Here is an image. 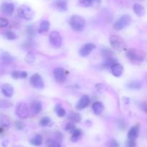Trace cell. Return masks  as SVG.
I'll list each match as a JSON object with an SVG mask.
<instances>
[{
	"label": "cell",
	"mask_w": 147,
	"mask_h": 147,
	"mask_svg": "<svg viewBox=\"0 0 147 147\" xmlns=\"http://www.w3.org/2000/svg\"><path fill=\"white\" fill-rule=\"evenodd\" d=\"M11 76H12L14 79H21V75H22V71H14L11 72Z\"/></svg>",
	"instance_id": "obj_34"
},
{
	"label": "cell",
	"mask_w": 147,
	"mask_h": 147,
	"mask_svg": "<svg viewBox=\"0 0 147 147\" xmlns=\"http://www.w3.org/2000/svg\"><path fill=\"white\" fill-rule=\"evenodd\" d=\"M9 24V22L7 19L3 18V17H1L0 18V27L4 28V27H6Z\"/></svg>",
	"instance_id": "obj_35"
},
{
	"label": "cell",
	"mask_w": 147,
	"mask_h": 147,
	"mask_svg": "<svg viewBox=\"0 0 147 147\" xmlns=\"http://www.w3.org/2000/svg\"><path fill=\"white\" fill-rule=\"evenodd\" d=\"M17 14L21 18L26 20H30L33 18L34 12L29 6L21 5L17 9Z\"/></svg>",
	"instance_id": "obj_3"
},
{
	"label": "cell",
	"mask_w": 147,
	"mask_h": 147,
	"mask_svg": "<svg viewBox=\"0 0 147 147\" xmlns=\"http://www.w3.org/2000/svg\"><path fill=\"white\" fill-rule=\"evenodd\" d=\"M15 113L22 119L27 118L29 116V108L25 102H19L15 108Z\"/></svg>",
	"instance_id": "obj_5"
},
{
	"label": "cell",
	"mask_w": 147,
	"mask_h": 147,
	"mask_svg": "<svg viewBox=\"0 0 147 147\" xmlns=\"http://www.w3.org/2000/svg\"><path fill=\"white\" fill-rule=\"evenodd\" d=\"M15 127L18 130H22L24 128V124L22 121L17 120L15 122Z\"/></svg>",
	"instance_id": "obj_36"
},
{
	"label": "cell",
	"mask_w": 147,
	"mask_h": 147,
	"mask_svg": "<svg viewBox=\"0 0 147 147\" xmlns=\"http://www.w3.org/2000/svg\"><path fill=\"white\" fill-rule=\"evenodd\" d=\"M126 56L131 61L142 62L144 59V55L142 51L136 49H130L126 53Z\"/></svg>",
	"instance_id": "obj_6"
},
{
	"label": "cell",
	"mask_w": 147,
	"mask_h": 147,
	"mask_svg": "<svg viewBox=\"0 0 147 147\" xmlns=\"http://www.w3.org/2000/svg\"><path fill=\"white\" fill-rule=\"evenodd\" d=\"M27 33L29 36H33L34 34V30L32 25L27 26Z\"/></svg>",
	"instance_id": "obj_37"
},
{
	"label": "cell",
	"mask_w": 147,
	"mask_h": 147,
	"mask_svg": "<svg viewBox=\"0 0 147 147\" xmlns=\"http://www.w3.org/2000/svg\"><path fill=\"white\" fill-rule=\"evenodd\" d=\"M4 36L6 39L9 40H15L17 39V36L14 32L12 31H9V30H7L6 31L5 33H4Z\"/></svg>",
	"instance_id": "obj_28"
},
{
	"label": "cell",
	"mask_w": 147,
	"mask_h": 147,
	"mask_svg": "<svg viewBox=\"0 0 147 147\" xmlns=\"http://www.w3.org/2000/svg\"><path fill=\"white\" fill-rule=\"evenodd\" d=\"M67 118H68V119L70 120L72 122H80V120H81V117H80V115H79L78 113H77V112H70V113H69Z\"/></svg>",
	"instance_id": "obj_22"
},
{
	"label": "cell",
	"mask_w": 147,
	"mask_h": 147,
	"mask_svg": "<svg viewBox=\"0 0 147 147\" xmlns=\"http://www.w3.org/2000/svg\"><path fill=\"white\" fill-rule=\"evenodd\" d=\"M109 41H110L111 46L115 50H119V51H122V50H124L126 49V43L119 35H111L110 38H109Z\"/></svg>",
	"instance_id": "obj_2"
},
{
	"label": "cell",
	"mask_w": 147,
	"mask_h": 147,
	"mask_svg": "<svg viewBox=\"0 0 147 147\" xmlns=\"http://www.w3.org/2000/svg\"><path fill=\"white\" fill-rule=\"evenodd\" d=\"M133 10L135 14L139 17H142L145 14V9L144 7L140 4H134L133 6Z\"/></svg>",
	"instance_id": "obj_19"
},
{
	"label": "cell",
	"mask_w": 147,
	"mask_h": 147,
	"mask_svg": "<svg viewBox=\"0 0 147 147\" xmlns=\"http://www.w3.org/2000/svg\"><path fill=\"white\" fill-rule=\"evenodd\" d=\"M119 144L116 140L113 139L109 142V147H119Z\"/></svg>",
	"instance_id": "obj_38"
},
{
	"label": "cell",
	"mask_w": 147,
	"mask_h": 147,
	"mask_svg": "<svg viewBox=\"0 0 147 147\" xmlns=\"http://www.w3.org/2000/svg\"><path fill=\"white\" fill-rule=\"evenodd\" d=\"M55 113L57 114V115L60 118H63L65 115H66L65 110L60 105V104H57L55 107Z\"/></svg>",
	"instance_id": "obj_21"
},
{
	"label": "cell",
	"mask_w": 147,
	"mask_h": 147,
	"mask_svg": "<svg viewBox=\"0 0 147 147\" xmlns=\"http://www.w3.org/2000/svg\"><path fill=\"white\" fill-rule=\"evenodd\" d=\"M92 110L96 115H100L103 110V105L100 102H95L92 105Z\"/></svg>",
	"instance_id": "obj_20"
},
{
	"label": "cell",
	"mask_w": 147,
	"mask_h": 147,
	"mask_svg": "<svg viewBox=\"0 0 147 147\" xmlns=\"http://www.w3.org/2000/svg\"><path fill=\"white\" fill-rule=\"evenodd\" d=\"M49 41L54 48H60L62 45V37L57 31H53L49 35Z\"/></svg>",
	"instance_id": "obj_7"
},
{
	"label": "cell",
	"mask_w": 147,
	"mask_h": 147,
	"mask_svg": "<svg viewBox=\"0 0 147 147\" xmlns=\"http://www.w3.org/2000/svg\"><path fill=\"white\" fill-rule=\"evenodd\" d=\"M76 129V126H75V125L73 122H69V123H67L65 126L66 131H69V132L70 133H73Z\"/></svg>",
	"instance_id": "obj_33"
},
{
	"label": "cell",
	"mask_w": 147,
	"mask_h": 147,
	"mask_svg": "<svg viewBox=\"0 0 147 147\" xmlns=\"http://www.w3.org/2000/svg\"><path fill=\"white\" fill-rule=\"evenodd\" d=\"M30 84L37 89H42L44 87V81L38 74H34L30 77Z\"/></svg>",
	"instance_id": "obj_8"
},
{
	"label": "cell",
	"mask_w": 147,
	"mask_h": 147,
	"mask_svg": "<svg viewBox=\"0 0 147 147\" xmlns=\"http://www.w3.org/2000/svg\"><path fill=\"white\" fill-rule=\"evenodd\" d=\"M50 122V118L49 117H43L40 119V125L41 126H47Z\"/></svg>",
	"instance_id": "obj_31"
},
{
	"label": "cell",
	"mask_w": 147,
	"mask_h": 147,
	"mask_svg": "<svg viewBox=\"0 0 147 147\" xmlns=\"http://www.w3.org/2000/svg\"><path fill=\"white\" fill-rule=\"evenodd\" d=\"M48 147H61V146L57 141H53V142L50 143Z\"/></svg>",
	"instance_id": "obj_41"
},
{
	"label": "cell",
	"mask_w": 147,
	"mask_h": 147,
	"mask_svg": "<svg viewBox=\"0 0 147 147\" xmlns=\"http://www.w3.org/2000/svg\"><path fill=\"white\" fill-rule=\"evenodd\" d=\"M139 125H135V126L132 127V128L129 130V133H128V138H129V140H136V138H137L138 135H139Z\"/></svg>",
	"instance_id": "obj_16"
},
{
	"label": "cell",
	"mask_w": 147,
	"mask_h": 147,
	"mask_svg": "<svg viewBox=\"0 0 147 147\" xmlns=\"http://www.w3.org/2000/svg\"><path fill=\"white\" fill-rule=\"evenodd\" d=\"M1 89L3 95L7 97H11L14 95V89H13L12 86L9 84H4L1 85Z\"/></svg>",
	"instance_id": "obj_12"
},
{
	"label": "cell",
	"mask_w": 147,
	"mask_h": 147,
	"mask_svg": "<svg viewBox=\"0 0 147 147\" xmlns=\"http://www.w3.org/2000/svg\"><path fill=\"white\" fill-rule=\"evenodd\" d=\"M0 124H1V128H7L9 126L10 122L9 119L7 118H4V117H1V120H0Z\"/></svg>",
	"instance_id": "obj_30"
},
{
	"label": "cell",
	"mask_w": 147,
	"mask_h": 147,
	"mask_svg": "<svg viewBox=\"0 0 147 147\" xmlns=\"http://www.w3.org/2000/svg\"><path fill=\"white\" fill-rule=\"evenodd\" d=\"M140 108L142 110L144 111L145 112L147 113V102H143L140 104Z\"/></svg>",
	"instance_id": "obj_39"
},
{
	"label": "cell",
	"mask_w": 147,
	"mask_h": 147,
	"mask_svg": "<svg viewBox=\"0 0 147 147\" xmlns=\"http://www.w3.org/2000/svg\"><path fill=\"white\" fill-rule=\"evenodd\" d=\"M89 104H90V99H89V97L87 95H84V96H83L80 98V100L77 103L76 108L78 110H83L86 107L88 106Z\"/></svg>",
	"instance_id": "obj_13"
},
{
	"label": "cell",
	"mask_w": 147,
	"mask_h": 147,
	"mask_svg": "<svg viewBox=\"0 0 147 147\" xmlns=\"http://www.w3.org/2000/svg\"><path fill=\"white\" fill-rule=\"evenodd\" d=\"M95 48H96V46H95L93 43H87V44H85L84 46L80 49L79 54H80L82 57H86V56H88Z\"/></svg>",
	"instance_id": "obj_11"
},
{
	"label": "cell",
	"mask_w": 147,
	"mask_h": 147,
	"mask_svg": "<svg viewBox=\"0 0 147 147\" xmlns=\"http://www.w3.org/2000/svg\"><path fill=\"white\" fill-rule=\"evenodd\" d=\"M128 87L131 89H139L142 87V83L139 81H132L128 84Z\"/></svg>",
	"instance_id": "obj_26"
},
{
	"label": "cell",
	"mask_w": 147,
	"mask_h": 147,
	"mask_svg": "<svg viewBox=\"0 0 147 147\" xmlns=\"http://www.w3.org/2000/svg\"><path fill=\"white\" fill-rule=\"evenodd\" d=\"M54 5L57 10L60 12H65L67 10V3L66 0H56Z\"/></svg>",
	"instance_id": "obj_15"
},
{
	"label": "cell",
	"mask_w": 147,
	"mask_h": 147,
	"mask_svg": "<svg viewBox=\"0 0 147 147\" xmlns=\"http://www.w3.org/2000/svg\"><path fill=\"white\" fill-rule=\"evenodd\" d=\"M27 76V73L26 71H22L21 75V79H25Z\"/></svg>",
	"instance_id": "obj_42"
},
{
	"label": "cell",
	"mask_w": 147,
	"mask_h": 147,
	"mask_svg": "<svg viewBox=\"0 0 147 147\" xmlns=\"http://www.w3.org/2000/svg\"><path fill=\"white\" fill-rule=\"evenodd\" d=\"M82 132L80 129H77L76 128L73 133H72V136H71V141L73 142H77L79 139H80V136H81Z\"/></svg>",
	"instance_id": "obj_24"
},
{
	"label": "cell",
	"mask_w": 147,
	"mask_h": 147,
	"mask_svg": "<svg viewBox=\"0 0 147 147\" xmlns=\"http://www.w3.org/2000/svg\"><path fill=\"white\" fill-rule=\"evenodd\" d=\"M115 63H116V59H114L112 57H110V58H107V59H106L105 61L103 62V66H104L105 68H106V69H109V68H110L111 69V68L112 67V66H113Z\"/></svg>",
	"instance_id": "obj_23"
},
{
	"label": "cell",
	"mask_w": 147,
	"mask_h": 147,
	"mask_svg": "<svg viewBox=\"0 0 147 147\" xmlns=\"http://www.w3.org/2000/svg\"><path fill=\"white\" fill-rule=\"evenodd\" d=\"M1 12L7 16H11L14 10V4L10 1H4L1 5Z\"/></svg>",
	"instance_id": "obj_10"
},
{
	"label": "cell",
	"mask_w": 147,
	"mask_h": 147,
	"mask_svg": "<svg viewBox=\"0 0 147 147\" xmlns=\"http://www.w3.org/2000/svg\"><path fill=\"white\" fill-rule=\"evenodd\" d=\"M69 22L73 30H74L75 31H82L86 26V21L84 19L78 15L72 16Z\"/></svg>",
	"instance_id": "obj_1"
},
{
	"label": "cell",
	"mask_w": 147,
	"mask_h": 147,
	"mask_svg": "<svg viewBox=\"0 0 147 147\" xmlns=\"http://www.w3.org/2000/svg\"><path fill=\"white\" fill-rule=\"evenodd\" d=\"M111 70L113 76L119 77V76H121L123 74V66L121 63H116L113 66H112V67L111 68Z\"/></svg>",
	"instance_id": "obj_14"
},
{
	"label": "cell",
	"mask_w": 147,
	"mask_h": 147,
	"mask_svg": "<svg viewBox=\"0 0 147 147\" xmlns=\"http://www.w3.org/2000/svg\"><path fill=\"white\" fill-rule=\"evenodd\" d=\"M131 22V17L129 14H124L121 17L113 24V28L116 30H123L125 27H128Z\"/></svg>",
	"instance_id": "obj_4"
},
{
	"label": "cell",
	"mask_w": 147,
	"mask_h": 147,
	"mask_svg": "<svg viewBox=\"0 0 147 147\" xmlns=\"http://www.w3.org/2000/svg\"><path fill=\"white\" fill-rule=\"evenodd\" d=\"M1 61H2L4 63H11V62L12 61L13 58L12 56H11L7 53H4V54H2V56H1Z\"/></svg>",
	"instance_id": "obj_29"
},
{
	"label": "cell",
	"mask_w": 147,
	"mask_h": 147,
	"mask_svg": "<svg viewBox=\"0 0 147 147\" xmlns=\"http://www.w3.org/2000/svg\"><path fill=\"white\" fill-rule=\"evenodd\" d=\"M94 1L95 0H80V4L83 7H90Z\"/></svg>",
	"instance_id": "obj_32"
},
{
	"label": "cell",
	"mask_w": 147,
	"mask_h": 147,
	"mask_svg": "<svg viewBox=\"0 0 147 147\" xmlns=\"http://www.w3.org/2000/svg\"><path fill=\"white\" fill-rule=\"evenodd\" d=\"M50 27V24L48 20H42L40 23L39 28L37 30L38 33H47L49 30Z\"/></svg>",
	"instance_id": "obj_17"
},
{
	"label": "cell",
	"mask_w": 147,
	"mask_h": 147,
	"mask_svg": "<svg viewBox=\"0 0 147 147\" xmlns=\"http://www.w3.org/2000/svg\"><path fill=\"white\" fill-rule=\"evenodd\" d=\"M35 59H36L35 54H34V53L32 51L29 52V53H27L25 56L26 62L28 63H34V61H35Z\"/></svg>",
	"instance_id": "obj_27"
},
{
	"label": "cell",
	"mask_w": 147,
	"mask_h": 147,
	"mask_svg": "<svg viewBox=\"0 0 147 147\" xmlns=\"http://www.w3.org/2000/svg\"><path fill=\"white\" fill-rule=\"evenodd\" d=\"M30 143L34 146H40L42 143V137L39 134H37L30 140Z\"/></svg>",
	"instance_id": "obj_25"
},
{
	"label": "cell",
	"mask_w": 147,
	"mask_h": 147,
	"mask_svg": "<svg viewBox=\"0 0 147 147\" xmlns=\"http://www.w3.org/2000/svg\"><path fill=\"white\" fill-rule=\"evenodd\" d=\"M128 147H135L136 146V142L135 140H129L127 142Z\"/></svg>",
	"instance_id": "obj_40"
},
{
	"label": "cell",
	"mask_w": 147,
	"mask_h": 147,
	"mask_svg": "<svg viewBox=\"0 0 147 147\" xmlns=\"http://www.w3.org/2000/svg\"><path fill=\"white\" fill-rule=\"evenodd\" d=\"M30 108H31V110L32 111L33 113L37 115V114L40 113V112H41L42 109V105L41 102H39V101H34V102H32V103L31 104Z\"/></svg>",
	"instance_id": "obj_18"
},
{
	"label": "cell",
	"mask_w": 147,
	"mask_h": 147,
	"mask_svg": "<svg viewBox=\"0 0 147 147\" xmlns=\"http://www.w3.org/2000/svg\"><path fill=\"white\" fill-rule=\"evenodd\" d=\"M53 75H54V78L57 82H64L66 80V76L67 74L65 71L64 69L61 67L56 68L53 71Z\"/></svg>",
	"instance_id": "obj_9"
}]
</instances>
